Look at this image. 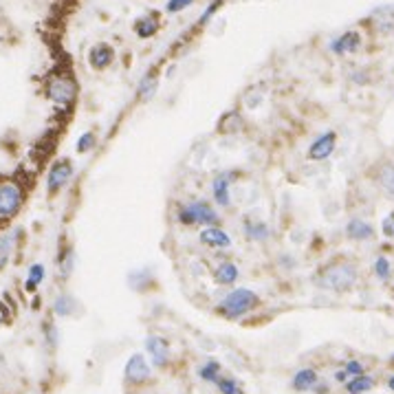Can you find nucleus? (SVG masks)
Here are the masks:
<instances>
[{
  "mask_svg": "<svg viewBox=\"0 0 394 394\" xmlns=\"http://www.w3.org/2000/svg\"><path fill=\"white\" fill-rule=\"evenodd\" d=\"M7 322H9V311H7V307L3 304V302H0V326L7 324Z\"/></svg>",
  "mask_w": 394,
  "mask_h": 394,
  "instance_id": "obj_41",
  "label": "nucleus"
},
{
  "mask_svg": "<svg viewBox=\"0 0 394 394\" xmlns=\"http://www.w3.org/2000/svg\"><path fill=\"white\" fill-rule=\"evenodd\" d=\"M199 242L207 249L223 251V249H230L234 240H232L230 232H225L218 225V227H203L201 234H199Z\"/></svg>",
  "mask_w": 394,
  "mask_h": 394,
  "instance_id": "obj_12",
  "label": "nucleus"
},
{
  "mask_svg": "<svg viewBox=\"0 0 394 394\" xmlns=\"http://www.w3.org/2000/svg\"><path fill=\"white\" fill-rule=\"evenodd\" d=\"M379 34H394V7H379L370 13Z\"/></svg>",
  "mask_w": 394,
  "mask_h": 394,
  "instance_id": "obj_20",
  "label": "nucleus"
},
{
  "mask_svg": "<svg viewBox=\"0 0 394 394\" xmlns=\"http://www.w3.org/2000/svg\"><path fill=\"white\" fill-rule=\"evenodd\" d=\"M157 90H159V75L157 73H146L139 82V86H137V97L141 101H150L157 95Z\"/></svg>",
  "mask_w": 394,
  "mask_h": 394,
  "instance_id": "obj_24",
  "label": "nucleus"
},
{
  "mask_svg": "<svg viewBox=\"0 0 394 394\" xmlns=\"http://www.w3.org/2000/svg\"><path fill=\"white\" fill-rule=\"evenodd\" d=\"M388 366H390V368H394V353L388 357Z\"/></svg>",
  "mask_w": 394,
  "mask_h": 394,
  "instance_id": "obj_44",
  "label": "nucleus"
},
{
  "mask_svg": "<svg viewBox=\"0 0 394 394\" xmlns=\"http://www.w3.org/2000/svg\"><path fill=\"white\" fill-rule=\"evenodd\" d=\"M344 370L348 372V377H361V374H366V366H363V361H359V359H348L346 361V366H344Z\"/></svg>",
  "mask_w": 394,
  "mask_h": 394,
  "instance_id": "obj_34",
  "label": "nucleus"
},
{
  "mask_svg": "<svg viewBox=\"0 0 394 394\" xmlns=\"http://www.w3.org/2000/svg\"><path fill=\"white\" fill-rule=\"evenodd\" d=\"M150 377H153V363H150L141 353L130 355L126 366H124L126 384L132 386V388H139V386H146L150 381Z\"/></svg>",
  "mask_w": 394,
  "mask_h": 394,
  "instance_id": "obj_7",
  "label": "nucleus"
},
{
  "mask_svg": "<svg viewBox=\"0 0 394 394\" xmlns=\"http://www.w3.org/2000/svg\"><path fill=\"white\" fill-rule=\"evenodd\" d=\"M75 311H78V302H75L73 295L59 293V295L53 300V313H55L57 317H71V315H75Z\"/></svg>",
  "mask_w": 394,
  "mask_h": 394,
  "instance_id": "obj_26",
  "label": "nucleus"
},
{
  "mask_svg": "<svg viewBox=\"0 0 394 394\" xmlns=\"http://www.w3.org/2000/svg\"><path fill=\"white\" fill-rule=\"evenodd\" d=\"M24 203V190L16 181H0V220H9L18 214Z\"/></svg>",
  "mask_w": 394,
  "mask_h": 394,
  "instance_id": "obj_4",
  "label": "nucleus"
},
{
  "mask_svg": "<svg viewBox=\"0 0 394 394\" xmlns=\"http://www.w3.org/2000/svg\"><path fill=\"white\" fill-rule=\"evenodd\" d=\"M374 178H377V185L394 199V161H386L379 165Z\"/></svg>",
  "mask_w": 394,
  "mask_h": 394,
  "instance_id": "obj_21",
  "label": "nucleus"
},
{
  "mask_svg": "<svg viewBox=\"0 0 394 394\" xmlns=\"http://www.w3.org/2000/svg\"><path fill=\"white\" fill-rule=\"evenodd\" d=\"M194 3H196V0H168V3H165V11H168V13H181V11L190 9Z\"/></svg>",
  "mask_w": 394,
  "mask_h": 394,
  "instance_id": "obj_35",
  "label": "nucleus"
},
{
  "mask_svg": "<svg viewBox=\"0 0 394 394\" xmlns=\"http://www.w3.org/2000/svg\"><path fill=\"white\" fill-rule=\"evenodd\" d=\"M260 304H262V300L253 289L236 286V289L227 291L223 295V300L216 304V313L230 322H238V320H245V317L253 313Z\"/></svg>",
  "mask_w": 394,
  "mask_h": 394,
  "instance_id": "obj_2",
  "label": "nucleus"
},
{
  "mask_svg": "<svg viewBox=\"0 0 394 394\" xmlns=\"http://www.w3.org/2000/svg\"><path fill=\"white\" fill-rule=\"evenodd\" d=\"M223 3L225 0H211V3L203 9V13H201V18H199V24H207L211 18L216 16V13L220 11V7H223Z\"/></svg>",
  "mask_w": 394,
  "mask_h": 394,
  "instance_id": "obj_33",
  "label": "nucleus"
},
{
  "mask_svg": "<svg viewBox=\"0 0 394 394\" xmlns=\"http://www.w3.org/2000/svg\"><path fill=\"white\" fill-rule=\"evenodd\" d=\"M381 234H384L388 240H394V209L381 220Z\"/></svg>",
  "mask_w": 394,
  "mask_h": 394,
  "instance_id": "obj_37",
  "label": "nucleus"
},
{
  "mask_svg": "<svg viewBox=\"0 0 394 394\" xmlns=\"http://www.w3.org/2000/svg\"><path fill=\"white\" fill-rule=\"evenodd\" d=\"M242 234L249 242H255V245H262V242L271 240V227L267 220L262 218H253V216H245L242 218Z\"/></svg>",
  "mask_w": 394,
  "mask_h": 394,
  "instance_id": "obj_13",
  "label": "nucleus"
},
{
  "mask_svg": "<svg viewBox=\"0 0 394 394\" xmlns=\"http://www.w3.org/2000/svg\"><path fill=\"white\" fill-rule=\"evenodd\" d=\"M322 381L320 372L315 368H300L293 377H291V388L293 392H300V394H307V392H313L315 386Z\"/></svg>",
  "mask_w": 394,
  "mask_h": 394,
  "instance_id": "obj_15",
  "label": "nucleus"
},
{
  "mask_svg": "<svg viewBox=\"0 0 394 394\" xmlns=\"http://www.w3.org/2000/svg\"><path fill=\"white\" fill-rule=\"evenodd\" d=\"M57 265H59V276L62 278H69L71 276V271H73V265H75V255L73 251H64L62 258H57Z\"/></svg>",
  "mask_w": 394,
  "mask_h": 394,
  "instance_id": "obj_32",
  "label": "nucleus"
},
{
  "mask_svg": "<svg viewBox=\"0 0 394 394\" xmlns=\"http://www.w3.org/2000/svg\"><path fill=\"white\" fill-rule=\"evenodd\" d=\"M372 276L379 280V282H390L392 280V262L390 258L386 255H377L374 262H372Z\"/></svg>",
  "mask_w": 394,
  "mask_h": 394,
  "instance_id": "obj_29",
  "label": "nucleus"
},
{
  "mask_svg": "<svg viewBox=\"0 0 394 394\" xmlns=\"http://www.w3.org/2000/svg\"><path fill=\"white\" fill-rule=\"evenodd\" d=\"M132 29H134V36H137V38L150 40V38H155L159 34L161 20H159L157 13H143V16H139L137 20H134Z\"/></svg>",
  "mask_w": 394,
  "mask_h": 394,
  "instance_id": "obj_18",
  "label": "nucleus"
},
{
  "mask_svg": "<svg viewBox=\"0 0 394 394\" xmlns=\"http://www.w3.org/2000/svg\"><path fill=\"white\" fill-rule=\"evenodd\" d=\"M262 99H265V95L260 93V88L255 86V88H251L249 93L245 95V106H247L249 111H253V108H258V106L262 104Z\"/></svg>",
  "mask_w": 394,
  "mask_h": 394,
  "instance_id": "obj_36",
  "label": "nucleus"
},
{
  "mask_svg": "<svg viewBox=\"0 0 394 394\" xmlns=\"http://www.w3.org/2000/svg\"><path fill=\"white\" fill-rule=\"evenodd\" d=\"M315 394H328V384H324V381H320L315 386V390H313Z\"/></svg>",
  "mask_w": 394,
  "mask_h": 394,
  "instance_id": "obj_42",
  "label": "nucleus"
},
{
  "mask_svg": "<svg viewBox=\"0 0 394 394\" xmlns=\"http://www.w3.org/2000/svg\"><path fill=\"white\" fill-rule=\"evenodd\" d=\"M344 386H346V394H366L377 386V381H374V377L366 372L361 377H353L351 381H346Z\"/></svg>",
  "mask_w": 394,
  "mask_h": 394,
  "instance_id": "obj_25",
  "label": "nucleus"
},
{
  "mask_svg": "<svg viewBox=\"0 0 394 394\" xmlns=\"http://www.w3.org/2000/svg\"><path fill=\"white\" fill-rule=\"evenodd\" d=\"M174 218L183 227H201V230L220 225L218 207L205 199H190L185 203H178L174 209Z\"/></svg>",
  "mask_w": 394,
  "mask_h": 394,
  "instance_id": "obj_3",
  "label": "nucleus"
},
{
  "mask_svg": "<svg viewBox=\"0 0 394 394\" xmlns=\"http://www.w3.org/2000/svg\"><path fill=\"white\" fill-rule=\"evenodd\" d=\"M236 172L232 170H220L211 176V203L220 209H230L232 207V188H234V181H236Z\"/></svg>",
  "mask_w": 394,
  "mask_h": 394,
  "instance_id": "obj_5",
  "label": "nucleus"
},
{
  "mask_svg": "<svg viewBox=\"0 0 394 394\" xmlns=\"http://www.w3.org/2000/svg\"><path fill=\"white\" fill-rule=\"evenodd\" d=\"M211 278H214V282L218 286H234L240 278V269L232 260H223L214 267V271H211Z\"/></svg>",
  "mask_w": 394,
  "mask_h": 394,
  "instance_id": "obj_17",
  "label": "nucleus"
},
{
  "mask_svg": "<svg viewBox=\"0 0 394 394\" xmlns=\"http://www.w3.org/2000/svg\"><path fill=\"white\" fill-rule=\"evenodd\" d=\"M344 232H346V238L353 240V242H370V240L377 238L374 225L368 223L366 218H361V216H353L351 220H348Z\"/></svg>",
  "mask_w": 394,
  "mask_h": 394,
  "instance_id": "obj_14",
  "label": "nucleus"
},
{
  "mask_svg": "<svg viewBox=\"0 0 394 394\" xmlns=\"http://www.w3.org/2000/svg\"><path fill=\"white\" fill-rule=\"evenodd\" d=\"M216 388H218V394H245V390H242V386L234 377H220Z\"/></svg>",
  "mask_w": 394,
  "mask_h": 394,
  "instance_id": "obj_31",
  "label": "nucleus"
},
{
  "mask_svg": "<svg viewBox=\"0 0 394 394\" xmlns=\"http://www.w3.org/2000/svg\"><path fill=\"white\" fill-rule=\"evenodd\" d=\"M278 265H280L284 271H295L297 260H295V255H291V253H280V258H278Z\"/></svg>",
  "mask_w": 394,
  "mask_h": 394,
  "instance_id": "obj_38",
  "label": "nucleus"
},
{
  "mask_svg": "<svg viewBox=\"0 0 394 394\" xmlns=\"http://www.w3.org/2000/svg\"><path fill=\"white\" fill-rule=\"evenodd\" d=\"M44 278H47V269H44V265H40V262L31 265V267H29V271H27L24 289H27L29 293H36V291H38V286L44 282Z\"/></svg>",
  "mask_w": 394,
  "mask_h": 394,
  "instance_id": "obj_27",
  "label": "nucleus"
},
{
  "mask_svg": "<svg viewBox=\"0 0 394 394\" xmlns=\"http://www.w3.org/2000/svg\"><path fill=\"white\" fill-rule=\"evenodd\" d=\"M386 386H388V390H392V392H394V374H390V377H388Z\"/></svg>",
  "mask_w": 394,
  "mask_h": 394,
  "instance_id": "obj_43",
  "label": "nucleus"
},
{
  "mask_svg": "<svg viewBox=\"0 0 394 394\" xmlns=\"http://www.w3.org/2000/svg\"><path fill=\"white\" fill-rule=\"evenodd\" d=\"M44 339H47L49 348H53V346L57 344V339H59L57 330H55V326H53L51 322H47V324H44Z\"/></svg>",
  "mask_w": 394,
  "mask_h": 394,
  "instance_id": "obj_39",
  "label": "nucleus"
},
{
  "mask_svg": "<svg viewBox=\"0 0 394 394\" xmlns=\"http://www.w3.org/2000/svg\"><path fill=\"white\" fill-rule=\"evenodd\" d=\"M335 150H337V132L326 130V132L320 134V137H315L311 141V146L307 150V159L322 163V161H328L332 155H335Z\"/></svg>",
  "mask_w": 394,
  "mask_h": 394,
  "instance_id": "obj_9",
  "label": "nucleus"
},
{
  "mask_svg": "<svg viewBox=\"0 0 394 394\" xmlns=\"http://www.w3.org/2000/svg\"><path fill=\"white\" fill-rule=\"evenodd\" d=\"M47 95L49 99L59 106V108H66L75 101V95H78V86L69 78V75H53V78L47 82Z\"/></svg>",
  "mask_w": 394,
  "mask_h": 394,
  "instance_id": "obj_6",
  "label": "nucleus"
},
{
  "mask_svg": "<svg viewBox=\"0 0 394 394\" xmlns=\"http://www.w3.org/2000/svg\"><path fill=\"white\" fill-rule=\"evenodd\" d=\"M245 126H247L245 117H242L238 111H227L216 121V132L218 134H238L245 130Z\"/></svg>",
  "mask_w": 394,
  "mask_h": 394,
  "instance_id": "obj_19",
  "label": "nucleus"
},
{
  "mask_svg": "<svg viewBox=\"0 0 394 394\" xmlns=\"http://www.w3.org/2000/svg\"><path fill=\"white\" fill-rule=\"evenodd\" d=\"M199 377H201V381L216 386V384H218V379L223 377V366H220V361L214 359V357L205 359V361L201 363V366H199Z\"/></svg>",
  "mask_w": 394,
  "mask_h": 394,
  "instance_id": "obj_22",
  "label": "nucleus"
},
{
  "mask_svg": "<svg viewBox=\"0 0 394 394\" xmlns=\"http://www.w3.org/2000/svg\"><path fill=\"white\" fill-rule=\"evenodd\" d=\"M332 377H335V381L337 384H346V381H351V377H348V372L342 368V370H335V374H332Z\"/></svg>",
  "mask_w": 394,
  "mask_h": 394,
  "instance_id": "obj_40",
  "label": "nucleus"
},
{
  "mask_svg": "<svg viewBox=\"0 0 394 394\" xmlns=\"http://www.w3.org/2000/svg\"><path fill=\"white\" fill-rule=\"evenodd\" d=\"M73 176V165L69 159H59L55 161L51 168H49V174H47V192L49 194H57L62 188H66V183Z\"/></svg>",
  "mask_w": 394,
  "mask_h": 394,
  "instance_id": "obj_11",
  "label": "nucleus"
},
{
  "mask_svg": "<svg viewBox=\"0 0 394 394\" xmlns=\"http://www.w3.org/2000/svg\"><path fill=\"white\" fill-rule=\"evenodd\" d=\"M143 348L150 357V363H153V368H168L170 366V359H172V351H170V342L168 337L163 335H148L143 342Z\"/></svg>",
  "mask_w": 394,
  "mask_h": 394,
  "instance_id": "obj_8",
  "label": "nucleus"
},
{
  "mask_svg": "<svg viewBox=\"0 0 394 394\" xmlns=\"http://www.w3.org/2000/svg\"><path fill=\"white\" fill-rule=\"evenodd\" d=\"M359 282V267L351 258H332L315 274V284L330 293H348Z\"/></svg>",
  "mask_w": 394,
  "mask_h": 394,
  "instance_id": "obj_1",
  "label": "nucleus"
},
{
  "mask_svg": "<svg viewBox=\"0 0 394 394\" xmlns=\"http://www.w3.org/2000/svg\"><path fill=\"white\" fill-rule=\"evenodd\" d=\"M16 240H18V232H11V234L0 236V271H3L9 265L13 247H16Z\"/></svg>",
  "mask_w": 394,
  "mask_h": 394,
  "instance_id": "obj_28",
  "label": "nucleus"
},
{
  "mask_svg": "<svg viewBox=\"0 0 394 394\" xmlns=\"http://www.w3.org/2000/svg\"><path fill=\"white\" fill-rule=\"evenodd\" d=\"M113 62H115V49L111 47V44L99 42V44H95V47H90V51H88V64L93 66L95 71L108 69Z\"/></svg>",
  "mask_w": 394,
  "mask_h": 394,
  "instance_id": "obj_16",
  "label": "nucleus"
},
{
  "mask_svg": "<svg viewBox=\"0 0 394 394\" xmlns=\"http://www.w3.org/2000/svg\"><path fill=\"white\" fill-rule=\"evenodd\" d=\"M153 282H155V276H153V271H150V269H137V271H130V274H128L130 289H134L137 293L148 291L150 286H153Z\"/></svg>",
  "mask_w": 394,
  "mask_h": 394,
  "instance_id": "obj_23",
  "label": "nucleus"
},
{
  "mask_svg": "<svg viewBox=\"0 0 394 394\" xmlns=\"http://www.w3.org/2000/svg\"><path fill=\"white\" fill-rule=\"evenodd\" d=\"M361 44H363V38L359 31H355V29H351V31H344L342 36L337 38H332L328 42V51L332 55H337V57H344V55H353L361 49Z\"/></svg>",
  "mask_w": 394,
  "mask_h": 394,
  "instance_id": "obj_10",
  "label": "nucleus"
},
{
  "mask_svg": "<svg viewBox=\"0 0 394 394\" xmlns=\"http://www.w3.org/2000/svg\"><path fill=\"white\" fill-rule=\"evenodd\" d=\"M95 146H97V134L90 132V130L82 132L80 137H78V141H75V150H78V155L90 153V150H93Z\"/></svg>",
  "mask_w": 394,
  "mask_h": 394,
  "instance_id": "obj_30",
  "label": "nucleus"
}]
</instances>
